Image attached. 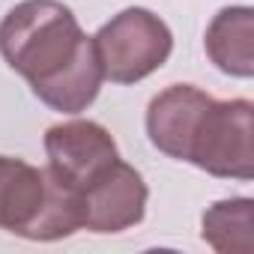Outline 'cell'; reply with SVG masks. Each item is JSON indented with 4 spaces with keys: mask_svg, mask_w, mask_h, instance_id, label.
<instances>
[{
    "mask_svg": "<svg viewBox=\"0 0 254 254\" xmlns=\"http://www.w3.org/2000/svg\"><path fill=\"white\" fill-rule=\"evenodd\" d=\"M0 57L60 114L87 111L105 81L93 36L60 0H24L0 21Z\"/></svg>",
    "mask_w": 254,
    "mask_h": 254,
    "instance_id": "1",
    "label": "cell"
},
{
    "mask_svg": "<svg viewBox=\"0 0 254 254\" xmlns=\"http://www.w3.org/2000/svg\"><path fill=\"white\" fill-rule=\"evenodd\" d=\"M0 230L33 242L66 239L81 230V194L60 186L48 168L0 156Z\"/></svg>",
    "mask_w": 254,
    "mask_h": 254,
    "instance_id": "2",
    "label": "cell"
},
{
    "mask_svg": "<svg viewBox=\"0 0 254 254\" xmlns=\"http://www.w3.org/2000/svg\"><path fill=\"white\" fill-rule=\"evenodd\" d=\"M93 45L108 81L138 84L168 63L174 51V33L150 9L129 6L99 27Z\"/></svg>",
    "mask_w": 254,
    "mask_h": 254,
    "instance_id": "3",
    "label": "cell"
},
{
    "mask_svg": "<svg viewBox=\"0 0 254 254\" xmlns=\"http://www.w3.org/2000/svg\"><path fill=\"white\" fill-rule=\"evenodd\" d=\"M251 111L248 99H227L206 108L200 129L189 150V165L224 177L248 183L254 177V147H251Z\"/></svg>",
    "mask_w": 254,
    "mask_h": 254,
    "instance_id": "4",
    "label": "cell"
},
{
    "mask_svg": "<svg viewBox=\"0 0 254 254\" xmlns=\"http://www.w3.org/2000/svg\"><path fill=\"white\" fill-rule=\"evenodd\" d=\"M45 156L51 177L75 194H81L108 165L120 159L111 132L93 120H69L51 126L45 132Z\"/></svg>",
    "mask_w": 254,
    "mask_h": 254,
    "instance_id": "5",
    "label": "cell"
},
{
    "mask_svg": "<svg viewBox=\"0 0 254 254\" xmlns=\"http://www.w3.org/2000/svg\"><path fill=\"white\" fill-rule=\"evenodd\" d=\"M147 197L144 177L117 159L81 191V227L93 233H123L144 221Z\"/></svg>",
    "mask_w": 254,
    "mask_h": 254,
    "instance_id": "6",
    "label": "cell"
},
{
    "mask_svg": "<svg viewBox=\"0 0 254 254\" xmlns=\"http://www.w3.org/2000/svg\"><path fill=\"white\" fill-rule=\"evenodd\" d=\"M209 105H212V96L191 84H174L162 90L159 96H153L147 108L150 144L177 162H189L191 141Z\"/></svg>",
    "mask_w": 254,
    "mask_h": 254,
    "instance_id": "7",
    "label": "cell"
},
{
    "mask_svg": "<svg viewBox=\"0 0 254 254\" xmlns=\"http://www.w3.org/2000/svg\"><path fill=\"white\" fill-rule=\"evenodd\" d=\"M203 48L224 75L251 78L254 75V9L224 6L209 21Z\"/></svg>",
    "mask_w": 254,
    "mask_h": 254,
    "instance_id": "8",
    "label": "cell"
},
{
    "mask_svg": "<svg viewBox=\"0 0 254 254\" xmlns=\"http://www.w3.org/2000/svg\"><path fill=\"white\" fill-rule=\"evenodd\" d=\"M254 200L230 197L212 203L200 218V236L218 254H251L254 239Z\"/></svg>",
    "mask_w": 254,
    "mask_h": 254,
    "instance_id": "9",
    "label": "cell"
}]
</instances>
